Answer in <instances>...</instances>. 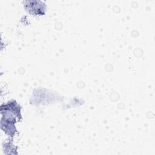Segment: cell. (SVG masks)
I'll use <instances>...</instances> for the list:
<instances>
[{"instance_id": "6da1fadb", "label": "cell", "mask_w": 155, "mask_h": 155, "mask_svg": "<svg viewBox=\"0 0 155 155\" xmlns=\"http://www.w3.org/2000/svg\"><path fill=\"white\" fill-rule=\"evenodd\" d=\"M2 108H4L5 114H2L3 117H5V128L4 129V131L7 133L8 131V134L12 136H13L11 130L9 127H13L14 123L16 122V119H18L19 120L21 119V115L20 114V107L19 105L16 103L15 101H12L8 102L7 104L1 105Z\"/></svg>"}, {"instance_id": "7a4b0ae2", "label": "cell", "mask_w": 155, "mask_h": 155, "mask_svg": "<svg viewBox=\"0 0 155 155\" xmlns=\"http://www.w3.org/2000/svg\"><path fill=\"white\" fill-rule=\"evenodd\" d=\"M24 7L29 13L33 15H43L46 10V5L41 1H25Z\"/></svg>"}]
</instances>
